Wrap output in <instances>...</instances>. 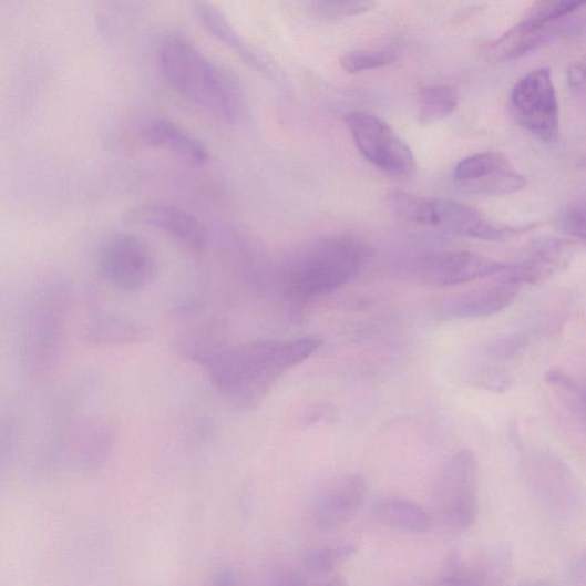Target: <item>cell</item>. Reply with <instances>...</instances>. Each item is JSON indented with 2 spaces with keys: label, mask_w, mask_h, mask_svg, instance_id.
<instances>
[{
  "label": "cell",
  "mask_w": 586,
  "mask_h": 586,
  "mask_svg": "<svg viewBox=\"0 0 586 586\" xmlns=\"http://www.w3.org/2000/svg\"><path fill=\"white\" fill-rule=\"evenodd\" d=\"M544 379L548 385L558 388L559 390L572 394L577 401L584 404V388L576 381L573 376L568 374L563 370L554 369L547 371L544 376Z\"/></svg>",
  "instance_id": "cell-27"
},
{
  "label": "cell",
  "mask_w": 586,
  "mask_h": 586,
  "mask_svg": "<svg viewBox=\"0 0 586 586\" xmlns=\"http://www.w3.org/2000/svg\"><path fill=\"white\" fill-rule=\"evenodd\" d=\"M526 179L511 167L497 172L487 178L464 185L467 192L482 196H502L523 191Z\"/></svg>",
  "instance_id": "cell-21"
},
{
  "label": "cell",
  "mask_w": 586,
  "mask_h": 586,
  "mask_svg": "<svg viewBox=\"0 0 586 586\" xmlns=\"http://www.w3.org/2000/svg\"><path fill=\"white\" fill-rule=\"evenodd\" d=\"M511 167L507 158L498 152H484L460 162L454 169L455 181L464 186L487 178Z\"/></svg>",
  "instance_id": "cell-19"
},
{
  "label": "cell",
  "mask_w": 586,
  "mask_h": 586,
  "mask_svg": "<svg viewBox=\"0 0 586 586\" xmlns=\"http://www.w3.org/2000/svg\"><path fill=\"white\" fill-rule=\"evenodd\" d=\"M585 0H538L526 13L522 23L527 25H544L566 18L579 9Z\"/></svg>",
  "instance_id": "cell-22"
},
{
  "label": "cell",
  "mask_w": 586,
  "mask_h": 586,
  "mask_svg": "<svg viewBox=\"0 0 586 586\" xmlns=\"http://www.w3.org/2000/svg\"><path fill=\"white\" fill-rule=\"evenodd\" d=\"M470 384L496 393H505L511 387V378L505 371L482 370L472 373Z\"/></svg>",
  "instance_id": "cell-25"
},
{
  "label": "cell",
  "mask_w": 586,
  "mask_h": 586,
  "mask_svg": "<svg viewBox=\"0 0 586 586\" xmlns=\"http://www.w3.org/2000/svg\"><path fill=\"white\" fill-rule=\"evenodd\" d=\"M192 3L203 28L214 39L254 68L259 75L271 82H282L286 79L277 63L254 48L215 4L209 0H192Z\"/></svg>",
  "instance_id": "cell-10"
},
{
  "label": "cell",
  "mask_w": 586,
  "mask_h": 586,
  "mask_svg": "<svg viewBox=\"0 0 586 586\" xmlns=\"http://www.w3.org/2000/svg\"><path fill=\"white\" fill-rule=\"evenodd\" d=\"M568 82L576 91H582L584 88V69L579 64H573L568 69Z\"/></svg>",
  "instance_id": "cell-29"
},
{
  "label": "cell",
  "mask_w": 586,
  "mask_h": 586,
  "mask_svg": "<svg viewBox=\"0 0 586 586\" xmlns=\"http://www.w3.org/2000/svg\"><path fill=\"white\" fill-rule=\"evenodd\" d=\"M371 257V246L356 235L316 239L290 258L285 270V292L296 304L328 296L352 282Z\"/></svg>",
  "instance_id": "cell-2"
},
{
  "label": "cell",
  "mask_w": 586,
  "mask_h": 586,
  "mask_svg": "<svg viewBox=\"0 0 586 586\" xmlns=\"http://www.w3.org/2000/svg\"><path fill=\"white\" fill-rule=\"evenodd\" d=\"M570 578L579 582L585 578V558L584 556L575 558L569 566Z\"/></svg>",
  "instance_id": "cell-31"
},
{
  "label": "cell",
  "mask_w": 586,
  "mask_h": 586,
  "mask_svg": "<svg viewBox=\"0 0 586 586\" xmlns=\"http://www.w3.org/2000/svg\"><path fill=\"white\" fill-rule=\"evenodd\" d=\"M373 513L378 522L401 532L423 534L431 528L429 513L419 504L402 497L379 500Z\"/></svg>",
  "instance_id": "cell-17"
},
{
  "label": "cell",
  "mask_w": 586,
  "mask_h": 586,
  "mask_svg": "<svg viewBox=\"0 0 586 586\" xmlns=\"http://www.w3.org/2000/svg\"><path fill=\"white\" fill-rule=\"evenodd\" d=\"M511 268V266H510ZM510 268L498 275L500 280L472 290L446 307V315L458 319L485 318L502 312L518 296L522 284Z\"/></svg>",
  "instance_id": "cell-15"
},
{
  "label": "cell",
  "mask_w": 586,
  "mask_h": 586,
  "mask_svg": "<svg viewBox=\"0 0 586 586\" xmlns=\"http://www.w3.org/2000/svg\"><path fill=\"white\" fill-rule=\"evenodd\" d=\"M358 548L352 545L327 546L309 551L304 563L310 574L328 576L356 556Z\"/></svg>",
  "instance_id": "cell-20"
},
{
  "label": "cell",
  "mask_w": 586,
  "mask_h": 586,
  "mask_svg": "<svg viewBox=\"0 0 586 586\" xmlns=\"http://www.w3.org/2000/svg\"><path fill=\"white\" fill-rule=\"evenodd\" d=\"M143 141L153 148L174 153L193 165H204L210 161L205 146L178 124L168 120H156L143 130Z\"/></svg>",
  "instance_id": "cell-16"
},
{
  "label": "cell",
  "mask_w": 586,
  "mask_h": 586,
  "mask_svg": "<svg viewBox=\"0 0 586 586\" xmlns=\"http://www.w3.org/2000/svg\"><path fill=\"white\" fill-rule=\"evenodd\" d=\"M237 576L232 568H222L217 570L212 577L213 585H233L236 583Z\"/></svg>",
  "instance_id": "cell-30"
},
{
  "label": "cell",
  "mask_w": 586,
  "mask_h": 586,
  "mask_svg": "<svg viewBox=\"0 0 586 586\" xmlns=\"http://www.w3.org/2000/svg\"><path fill=\"white\" fill-rule=\"evenodd\" d=\"M576 25L563 18L544 25L520 23L504 37L486 47V55L494 62H506L527 55L546 43L567 37Z\"/></svg>",
  "instance_id": "cell-14"
},
{
  "label": "cell",
  "mask_w": 586,
  "mask_h": 586,
  "mask_svg": "<svg viewBox=\"0 0 586 586\" xmlns=\"http://www.w3.org/2000/svg\"><path fill=\"white\" fill-rule=\"evenodd\" d=\"M127 220L158 229L192 253H201L208 245V233L203 224L193 214L177 206L143 205L132 210Z\"/></svg>",
  "instance_id": "cell-11"
},
{
  "label": "cell",
  "mask_w": 586,
  "mask_h": 586,
  "mask_svg": "<svg viewBox=\"0 0 586 586\" xmlns=\"http://www.w3.org/2000/svg\"><path fill=\"white\" fill-rule=\"evenodd\" d=\"M367 482L361 474H350L336 482L318 501L315 522L322 531H333L352 521L362 506Z\"/></svg>",
  "instance_id": "cell-13"
},
{
  "label": "cell",
  "mask_w": 586,
  "mask_h": 586,
  "mask_svg": "<svg viewBox=\"0 0 586 586\" xmlns=\"http://www.w3.org/2000/svg\"><path fill=\"white\" fill-rule=\"evenodd\" d=\"M459 103V94L451 86L428 88L418 97V114L422 125L433 124L451 115Z\"/></svg>",
  "instance_id": "cell-18"
},
{
  "label": "cell",
  "mask_w": 586,
  "mask_h": 586,
  "mask_svg": "<svg viewBox=\"0 0 586 586\" xmlns=\"http://www.w3.org/2000/svg\"><path fill=\"white\" fill-rule=\"evenodd\" d=\"M557 227L566 235L584 240L586 237V220L584 204H569L557 217Z\"/></svg>",
  "instance_id": "cell-24"
},
{
  "label": "cell",
  "mask_w": 586,
  "mask_h": 586,
  "mask_svg": "<svg viewBox=\"0 0 586 586\" xmlns=\"http://www.w3.org/2000/svg\"><path fill=\"white\" fill-rule=\"evenodd\" d=\"M347 124L356 146L373 166L398 177L415 172V156L385 121L366 112H353L347 116Z\"/></svg>",
  "instance_id": "cell-6"
},
{
  "label": "cell",
  "mask_w": 586,
  "mask_h": 586,
  "mask_svg": "<svg viewBox=\"0 0 586 586\" xmlns=\"http://www.w3.org/2000/svg\"><path fill=\"white\" fill-rule=\"evenodd\" d=\"M390 205L404 223L475 239L505 240L533 228L494 223L472 206L443 198L397 192L390 197Z\"/></svg>",
  "instance_id": "cell-4"
},
{
  "label": "cell",
  "mask_w": 586,
  "mask_h": 586,
  "mask_svg": "<svg viewBox=\"0 0 586 586\" xmlns=\"http://www.w3.org/2000/svg\"><path fill=\"white\" fill-rule=\"evenodd\" d=\"M511 110L518 122L537 140L553 143L559 133V106L547 68L537 69L516 83L511 93Z\"/></svg>",
  "instance_id": "cell-7"
},
{
  "label": "cell",
  "mask_w": 586,
  "mask_h": 586,
  "mask_svg": "<svg viewBox=\"0 0 586 586\" xmlns=\"http://www.w3.org/2000/svg\"><path fill=\"white\" fill-rule=\"evenodd\" d=\"M398 53L392 50L354 51L343 54L340 58V65L345 72L358 74L390 65L398 60Z\"/></svg>",
  "instance_id": "cell-23"
},
{
  "label": "cell",
  "mask_w": 586,
  "mask_h": 586,
  "mask_svg": "<svg viewBox=\"0 0 586 586\" xmlns=\"http://www.w3.org/2000/svg\"><path fill=\"white\" fill-rule=\"evenodd\" d=\"M322 347L317 337L264 339L218 351L201 366L217 391L240 408H256L289 369L315 356Z\"/></svg>",
  "instance_id": "cell-1"
},
{
  "label": "cell",
  "mask_w": 586,
  "mask_h": 586,
  "mask_svg": "<svg viewBox=\"0 0 586 586\" xmlns=\"http://www.w3.org/2000/svg\"><path fill=\"white\" fill-rule=\"evenodd\" d=\"M477 475L479 463L470 450L455 454L440 470L434 484L433 502L445 526L464 532L475 524Z\"/></svg>",
  "instance_id": "cell-5"
},
{
  "label": "cell",
  "mask_w": 586,
  "mask_h": 586,
  "mask_svg": "<svg viewBox=\"0 0 586 586\" xmlns=\"http://www.w3.org/2000/svg\"><path fill=\"white\" fill-rule=\"evenodd\" d=\"M105 278L124 291L146 288L156 278L157 256L143 237L119 234L107 240L100 255Z\"/></svg>",
  "instance_id": "cell-8"
},
{
  "label": "cell",
  "mask_w": 586,
  "mask_h": 586,
  "mask_svg": "<svg viewBox=\"0 0 586 586\" xmlns=\"http://www.w3.org/2000/svg\"><path fill=\"white\" fill-rule=\"evenodd\" d=\"M510 265L470 251H439L419 257L407 266L413 279L432 287H452L498 277Z\"/></svg>",
  "instance_id": "cell-9"
},
{
  "label": "cell",
  "mask_w": 586,
  "mask_h": 586,
  "mask_svg": "<svg viewBox=\"0 0 586 586\" xmlns=\"http://www.w3.org/2000/svg\"><path fill=\"white\" fill-rule=\"evenodd\" d=\"M322 11L332 16H357L374 8V0H320Z\"/></svg>",
  "instance_id": "cell-26"
},
{
  "label": "cell",
  "mask_w": 586,
  "mask_h": 586,
  "mask_svg": "<svg viewBox=\"0 0 586 586\" xmlns=\"http://www.w3.org/2000/svg\"><path fill=\"white\" fill-rule=\"evenodd\" d=\"M160 64L167 83L199 110L232 122L238 107L233 82L189 41L169 37L160 48Z\"/></svg>",
  "instance_id": "cell-3"
},
{
  "label": "cell",
  "mask_w": 586,
  "mask_h": 586,
  "mask_svg": "<svg viewBox=\"0 0 586 586\" xmlns=\"http://www.w3.org/2000/svg\"><path fill=\"white\" fill-rule=\"evenodd\" d=\"M579 246L573 239H542L525 261L511 266L510 271L522 285H539L566 270L577 256Z\"/></svg>",
  "instance_id": "cell-12"
},
{
  "label": "cell",
  "mask_w": 586,
  "mask_h": 586,
  "mask_svg": "<svg viewBox=\"0 0 586 586\" xmlns=\"http://www.w3.org/2000/svg\"><path fill=\"white\" fill-rule=\"evenodd\" d=\"M337 412V408L331 403L315 405L305 413L302 424L306 428L329 424L336 420Z\"/></svg>",
  "instance_id": "cell-28"
}]
</instances>
